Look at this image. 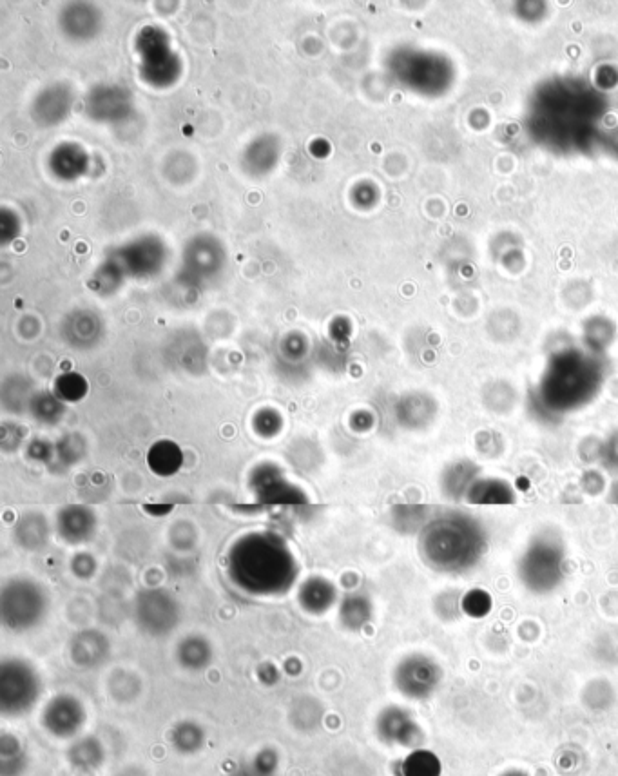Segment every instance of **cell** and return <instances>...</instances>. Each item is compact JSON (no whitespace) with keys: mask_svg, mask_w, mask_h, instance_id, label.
Listing matches in <instances>:
<instances>
[{"mask_svg":"<svg viewBox=\"0 0 618 776\" xmlns=\"http://www.w3.org/2000/svg\"><path fill=\"white\" fill-rule=\"evenodd\" d=\"M464 499L470 505H513L515 490L499 477H477Z\"/></svg>","mask_w":618,"mask_h":776,"instance_id":"18","label":"cell"},{"mask_svg":"<svg viewBox=\"0 0 618 776\" xmlns=\"http://www.w3.org/2000/svg\"><path fill=\"white\" fill-rule=\"evenodd\" d=\"M62 407L57 403H39L37 407L33 408V416L37 421H40V425H57L60 418H62Z\"/></svg>","mask_w":618,"mask_h":776,"instance_id":"37","label":"cell"},{"mask_svg":"<svg viewBox=\"0 0 618 776\" xmlns=\"http://www.w3.org/2000/svg\"><path fill=\"white\" fill-rule=\"evenodd\" d=\"M492 597L490 593L481 588H475L472 592L464 593L461 597V610L472 619H483L492 612Z\"/></svg>","mask_w":618,"mask_h":776,"instance_id":"28","label":"cell"},{"mask_svg":"<svg viewBox=\"0 0 618 776\" xmlns=\"http://www.w3.org/2000/svg\"><path fill=\"white\" fill-rule=\"evenodd\" d=\"M339 597L336 584L323 575H310L298 584L296 601L301 610L312 617H323L338 608Z\"/></svg>","mask_w":618,"mask_h":776,"instance_id":"14","label":"cell"},{"mask_svg":"<svg viewBox=\"0 0 618 776\" xmlns=\"http://www.w3.org/2000/svg\"><path fill=\"white\" fill-rule=\"evenodd\" d=\"M69 570L77 577L78 581H91L98 572V563L95 555L89 552H78L71 557Z\"/></svg>","mask_w":618,"mask_h":776,"instance_id":"33","label":"cell"},{"mask_svg":"<svg viewBox=\"0 0 618 776\" xmlns=\"http://www.w3.org/2000/svg\"><path fill=\"white\" fill-rule=\"evenodd\" d=\"M609 495H611L609 499H611L613 503H618V483H615V485H613V488H611V494Z\"/></svg>","mask_w":618,"mask_h":776,"instance_id":"43","label":"cell"},{"mask_svg":"<svg viewBox=\"0 0 618 776\" xmlns=\"http://www.w3.org/2000/svg\"><path fill=\"white\" fill-rule=\"evenodd\" d=\"M247 766L251 767L252 773L256 776H278L280 755L274 747H263L252 757Z\"/></svg>","mask_w":618,"mask_h":776,"instance_id":"31","label":"cell"},{"mask_svg":"<svg viewBox=\"0 0 618 776\" xmlns=\"http://www.w3.org/2000/svg\"><path fill=\"white\" fill-rule=\"evenodd\" d=\"M133 619L147 637L164 639L180 626L182 606L167 588H144L135 595Z\"/></svg>","mask_w":618,"mask_h":776,"instance_id":"7","label":"cell"},{"mask_svg":"<svg viewBox=\"0 0 618 776\" xmlns=\"http://www.w3.org/2000/svg\"><path fill=\"white\" fill-rule=\"evenodd\" d=\"M599 383L597 363L579 352H568L551 363L542 381V399L550 410L570 412L588 403Z\"/></svg>","mask_w":618,"mask_h":776,"instance_id":"3","label":"cell"},{"mask_svg":"<svg viewBox=\"0 0 618 776\" xmlns=\"http://www.w3.org/2000/svg\"><path fill=\"white\" fill-rule=\"evenodd\" d=\"M169 539H171V546L174 550L189 552V550H193L194 544L198 541V535H196L191 521H178L171 526Z\"/></svg>","mask_w":618,"mask_h":776,"instance_id":"32","label":"cell"},{"mask_svg":"<svg viewBox=\"0 0 618 776\" xmlns=\"http://www.w3.org/2000/svg\"><path fill=\"white\" fill-rule=\"evenodd\" d=\"M499 776H532L528 771H524V769H517V767H512V769H506V771H503L501 775Z\"/></svg>","mask_w":618,"mask_h":776,"instance_id":"41","label":"cell"},{"mask_svg":"<svg viewBox=\"0 0 618 776\" xmlns=\"http://www.w3.org/2000/svg\"><path fill=\"white\" fill-rule=\"evenodd\" d=\"M142 689H144L142 679L136 675L135 671L124 670V668L113 671L107 680V691H109L111 699L118 704L135 702L142 695Z\"/></svg>","mask_w":618,"mask_h":776,"instance_id":"24","label":"cell"},{"mask_svg":"<svg viewBox=\"0 0 618 776\" xmlns=\"http://www.w3.org/2000/svg\"><path fill=\"white\" fill-rule=\"evenodd\" d=\"M443 764L430 749H416L401 762V776H441Z\"/></svg>","mask_w":618,"mask_h":776,"instance_id":"27","label":"cell"},{"mask_svg":"<svg viewBox=\"0 0 618 776\" xmlns=\"http://www.w3.org/2000/svg\"><path fill=\"white\" fill-rule=\"evenodd\" d=\"M417 548L434 572L459 575L481 563L488 539L483 524L472 515L445 512L421 526Z\"/></svg>","mask_w":618,"mask_h":776,"instance_id":"2","label":"cell"},{"mask_svg":"<svg viewBox=\"0 0 618 776\" xmlns=\"http://www.w3.org/2000/svg\"><path fill=\"white\" fill-rule=\"evenodd\" d=\"M24 456H26L29 463L53 468V465H55V443H51V441L44 439V437H35V439H31V441L26 443Z\"/></svg>","mask_w":618,"mask_h":776,"instance_id":"29","label":"cell"},{"mask_svg":"<svg viewBox=\"0 0 618 776\" xmlns=\"http://www.w3.org/2000/svg\"><path fill=\"white\" fill-rule=\"evenodd\" d=\"M600 457L604 459V463H606L609 468L618 470V434H615V436L611 437L608 443L602 447Z\"/></svg>","mask_w":618,"mask_h":776,"instance_id":"38","label":"cell"},{"mask_svg":"<svg viewBox=\"0 0 618 776\" xmlns=\"http://www.w3.org/2000/svg\"><path fill=\"white\" fill-rule=\"evenodd\" d=\"M115 776H151L144 767L140 766H127L124 769H120Z\"/></svg>","mask_w":618,"mask_h":776,"instance_id":"40","label":"cell"},{"mask_svg":"<svg viewBox=\"0 0 618 776\" xmlns=\"http://www.w3.org/2000/svg\"><path fill=\"white\" fill-rule=\"evenodd\" d=\"M435 610L443 619H455V615L463 612L461 610V597L455 593H445L435 602Z\"/></svg>","mask_w":618,"mask_h":776,"instance_id":"36","label":"cell"},{"mask_svg":"<svg viewBox=\"0 0 618 776\" xmlns=\"http://www.w3.org/2000/svg\"><path fill=\"white\" fill-rule=\"evenodd\" d=\"M517 573L528 592L535 595L555 592L566 575V553L561 543L550 535L535 537L522 553Z\"/></svg>","mask_w":618,"mask_h":776,"instance_id":"5","label":"cell"},{"mask_svg":"<svg viewBox=\"0 0 618 776\" xmlns=\"http://www.w3.org/2000/svg\"><path fill=\"white\" fill-rule=\"evenodd\" d=\"M227 577L238 592L274 599L300 584V564L281 535L256 530L238 537L229 548Z\"/></svg>","mask_w":618,"mask_h":776,"instance_id":"1","label":"cell"},{"mask_svg":"<svg viewBox=\"0 0 618 776\" xmlns=\"http://www.w3.org/2000/svg\"><path fill=\"white\" fill-rule=\"evenodd\" d=\"M87 450H89V445L80 434H66V436L60 437L55 443V465L53 468L69 470V468L77 466L78 463H82L86 459Z\"/></svg>","mask_w":618,"mask_h":776,"instance_id":"25","label":"cell"},{"mask_svg":"<svg viewBox=\"0 0 618 776\" xmlns=\"http://www.w3.org/2000/svg\"><path fill=\"white\" fill-rule=\"evenodd\" d=\"M477 477H479V472H477V466L474 463L459 461L455 465L448 466L443 472L441 490H443L446 499H452V501L464 499Z\"/></svg>","mask_w":618,"mask_h":776,"instance_id":"21","label":"cell"},{"mask_svg":"<svg viewBox=\"0 0 618 776\" xmlns=\"http://www.w3.org/2000/svg\"><path fill=\"white\" fill-rule=\"evenodd\" d=\"M49 613V593L39 581L17 575L0 590V621L11 633H28L39 628Z\"/></svg>","mask_w":618,"mask_h":776,"instance_id":"4","label":"cell"},{"mask_svg":"<svg viewBox=\"0 0 618 776\" xmlns=\"http://www.w3.org/2000/svg\"><path fill=\"white\" fill-rule=\"evenodd\" d=\"M231 776H256V775L252 773L251 767L245 764V766L240 767V769H236V771H234V773H232Z\"/></svg>","mask_w":618,"mask_h":776,"instance_id":"42","label":"cell"},{"mask_svg":"<svg viewBox=\"0 0 618 776\" xmlns=\"http://www.w3.org/2000/svg\"><path fill=\"white\" fill-rule=\"evenodd\" d=\"M53 532H55V524L49 523L48 515L42 514L39 510H28L19 515V519L13 524L11 537L20 550L37 553L48 548Z\"/></svg>","mask_w":618,"mask_h":776,"instance_id":"15","label":"cell"},{"mask_svg":"<svg viewBox=\"0 0 618 776\" xmlns=\"http://www.w3.org/2000/svg\"><path fill=\"white\" fill-rule=\"evenodd\" d=\"M68 657L78 670H98L111 657V641L104 631L97 628L77 631L69 639Z\"/></svg>","mask_w":618,"mask_h":776,"instance_id":"13","label":"cell"},{"mask_svg":"<svg viewBox=\"0 0 618 776\" xmlns=\"http://www.w3.org/2000/svg\"><path fill=\"white\" fill-rule=\"evenodd\" d=\"M323 717H325L323 704L312 697H301L292 704V709H290L292 726L303 733H310V731L318 729Z\"/></svg>","mask_w":618,"mask_h":776,"instance_id":"26","label":"cell"},{"mask_svg":"<svg viewBox=\"0 0 618 776\" xmlns=\"http://www.w3.org/2000/svg\"><path fill=\"white\" fill-rule=\"evenodd\" d=\"M87 724L86 704L73 693H58L40 713V726L58 740H75Z\"/></svg>","mask_w":618,"mask_h":776,"instance_id":"9","label":"cell"},{"mask_svg":"<svg viewBox=\"0 0 618 776\" xmlns=\"http://www.w3.org/2000/svg\"><path fill=\"white\" fill-rule=\"evenodd\" d=\"M24 439H26V432L24 428H15V432L11 434L10 427L4 425L2 428V437H0V448L4 454H13V452H19L20 448L24 450Z\"/></svg>","mask_w":618,"mask_h":776,"instance_id":"35","label":"cell"},{"mask_svg":"<svg viewBox=\"0 0 618 776\" xmlns=\"http://www.w3.org/2000/svg\"><path fill=\"white\" fill-rule=\"evenodd\" d=\"M281 427H283V421L278 414H271V418H263L261 414H258L252 421V428L261 439H272V437L278 436Z\"/></svg>","mask_w":618,"mask_h":776,"instance_id":"34","label":"cell"},{"mask_svg":"<svg viewBox=\"0 0 618 776\" xmlns=\"http://www.w3.org/2000/svg\"><path fill=\"white\" fill-rule=\"evenodd\" d=\"M174 659L182 670L189 673L205 671L214 660L213 642L202 633H189L174 648Z\"/></svg>","mask_w":618,"mask_h":776,"instance_id":"16","label":"cell"},{"mask_svg":"<svg viewBox=\"0 0 618 776\" xmlns=\"http://www.w3.org/2000/svg\"><path fill=\"white\" fill-rule=\"evenodd\" d=\"M97 530L98 515L91 506L75 503L58 508L55 515V534L62 543L82 546L93 541Z\"/></svg>","mask_w":618,"mask_h":776,"instance_id":"12","label":"cell"},{"mask_svg":"<svg viewBox=\"0 0 618 776\" xmlns=\"http://www.w3.org/2000/svg\"><path fill=\"white\" fill-rule=\"evenodd\" d=\"M376 737L388 747H401L416 751L425 742V733L419 726L414 713L403 706H387L377 713Z\"/></svg>","mask_w":618,"mask_h":776,"instance_id":"10","label":"cell"},{"mask_svg":"<svg viewBox=\"0 0 618 776\" xmlns=\"http://www.w3.org/2000/svg\"><path fill=\"white\" fill-rule=\"evenodd\" d=\"M613 700H615L613 688L604 680L591 682L590 686L584 689V704H586V708L602 711V709L611 708Z\"/></svg>","mask_w":618,"mask_h":776,"instance_id":"30","label":"cell"},{"mask_svg":"<svg viewBox=\"0 0 618 776\" xmlns=\"http://www.w3.org/2000/svg\"><path fill=\"white\" fill-rule=\"evenodd\" d=\"M69 764L80 773H93L106 762V747L95 735H80L68 749Z\"/></svg>","mask_w":618,"mask_h":776,"instance_id":"19","label":"cell"},{"mask_svg":"<svg viewBox=\"0 0 618 776\" xmlns=\"http://www.w3.org/2000/svg\"><path fill=\"white\" fill-rule=\"evenodd\" d=\"M184 465V452L173 441H158L147 452V466L155 476L171 477Z\"/></svg>","mask_w":618,"mask_h":776,"instance_id":"22","label":"cell"},{"mask_svg":"<svg viewBox=\"0 0 618 776\" xmlns=\"http://www.w3.org/2000/svg\"><path fill=\"white\" fill-rule=\"evenodd\" d=\"M445 671L426 653H408L392 671L394 688L408 700H426L441 688Z\"/></svg>","mask_w":618,"mask_h":776,"instance_id":"8","label":"cell"},{"mask_svg":"<svg viewBox=\"0 0 618 776\" xmlns=\"http://www.w3.org/2000/svg\"><path fill=\"white\" fill-rule=\"evenodd\" d=\"M249 486L256 499L263 503H303L307 501V494L298 486L292 485L287 477L283 476L278 465L261 463L256 466L249 476Z\"/></svg>","mask_w":618,"mask_h":776,"instance_id":"11","label":"cell"},{"mask_svg":"<svg viewBox=\"0 0 618 776\" xmlns=\"http://www.w3.org/2000/svg\"><path fill=\"white\" fill-rule=\"evenodd\" d=\"M44 693L39 670L22 657H6L0 662V715L20 718L31 713Z\"/></svg>","mask_w":618,"mask_h":776,"instance_id":"6","label":"cell"},{"mask_svg":"<svg viewBox=\"0 0 618 776\" xmlns=\"http://www.w3.org/2000/svg\"><path fill=\"white\" fill-rule=\"evenodd\" d=\"M29 758L26 747L13 733H2L0 737V776H22L28 769Z\"/></svg>","mask_w":618,"mask_h":776,"instance_id":"23","label":"cell"},{"mask_svg":"<svg viewBox=\"0 0 618 776\" xmlns=\"http://www.w3.org/2000/svg\"><path fill=\"white\" fill-rule=\"evenodd\" d=\"M258 675H260L261 682H265L267 686H271V684H274V682H278V679H280V673H278V668H272L271 673H267V670H265V666H261L260 670H258Z\"/></svg>","mask_w":618,"mask_h":776,"instance_id":"39","label":"cell"},{"mask_svg":"<svg viewBox=\"0 0 618 776\" xmlns=\"http://www.w3.org/2000/svg\"><path fill=\"white\" fill-rule=\"evenodd\" d=\"M169 740H171V746L174 747L176 753L191 757V755H198L200 751L205 749L207 733H205L202 724H198L196 720H180L171 729Z\"/></svg>","mask_w":618,"mask_h":776,"instance_id":"20","label":"cell"},{"mask_svg":"<svg viewBox=\"0 0 618 776\" xmlns=\"http://www.w3.org/2000/svg\"><path fill=\"white\" fill-rule=\"evenodd\" d=\"M374 619V602L363 592H348L339 599L338 621L347 631H363Z\"/></svg>","mask_w":618,"mask_h":776,"instance_id":"17","label":"cell"}]
</instances>
